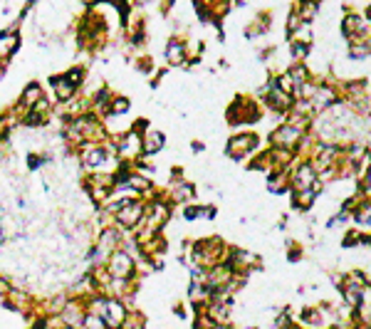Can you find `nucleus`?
Returning <instances> with one entry per match:
<instances>
[{
  "mask_svg": "<svg viewBox=\"0 0 371 329\" xmlns=\"http://www.w3.org/2000/svg\"><path fill=\"white\" fill-rule=\"evenodd\" d=\"M109 270H112V275H114V277L129 275V270H131L129 258H126V255H124V253H114V260H112V265H109Z\"/></svg>",
  "mask_w": 371,
  "mask_h": 329,
  "instance_id": "f257e3e1",
  "label": "nucleus"
},
{
  "mask_svg": "<svg viewBox=\"0 0 371 329\" xmlns=\"http://www.w3.org/2000/svg\"><path fill=\"white\" fill-rule=\"evenodd\" d=\"M18 47V35H8V37H0V55H8L12 53Z\"/></svg>",
  "mask_w": 371,
  "mask_h": 329,
  "instance_id": "f03ea898",
  "label": "nucleus"
},
{
  "mask_svg": "<svg viewBox=\"0 0 371 329\" xmlns=\"http://www.w3.org/2000/svg\"><path fill=\"white\" fill-rule=\"evenodd\" d=\"M109 322H112V324L124 322V310H122V305H117V302H112V305H109Z\"/></svg>",
  "mask_w": 371,
  "mask_h": 329,
  "instance_id": "7ed1b4c3",
  "label": "nucleus"
},
{
  "mask_svg": "<svg viewBox=\"0 0 371 329\" xmlns=\"http://www.w3.org/2000/svg\"><path fill=\"white\" fill-rule=\"evenodd\" d=\"M169 59H171V62H181V45H178V42L169 45Z\"/></svg>",
  "mask_w": 371,
  "mask_h": 329,
  "instance_id": "20e7f679",
  "label": "nucleus"
},
{
  "mask_svg": "<svg viewBox=\"0 0 371 329\" xmlns=\"http://www.w3.org/2000/svg\"><path fill=\"white\" fill-rule=\"evenodd\" d=\"M161 141H164V139H161V136L159 134H156V131H153V134L151 136H149V153H156V149H159L161 147Z\"/></svg>",
  "mask_w": 371,
  "mask_h": 329,
  "instance_id": "39448f33",
  "label": "nucleus"
},
{
  "mask_svg": "<svg viewBox=\"0 0 371 329\" xmlns=\"http://www.w3.org/2000/svg\"><path fill=\"white\" fill-rule=\"evenodd\" d=\"M35 100H40V87H35V84H32V87L28 89V104H32Z\"/></svg>",
  "mask_w": 371,
  "mask_h": 329,
  "instance_id": "423d86ee",
  "label": "nucleus"
},
{
  "mask_svg": "<svg viewBox=\"0 0 371 329\" xmlns=\"http://www.w3.org/2000/svg\"><path fill=\"white\" fill-rule=\"evenodd\" d=\"M126 109H129V102L126 100H119L117 104H114V114H124Z\"/></svg>",
  "mask_w": 371,
  "mask_h": 329,
  "instance_id": "0eeeda50",
  "label": "nucleus"
}]
</instances>
